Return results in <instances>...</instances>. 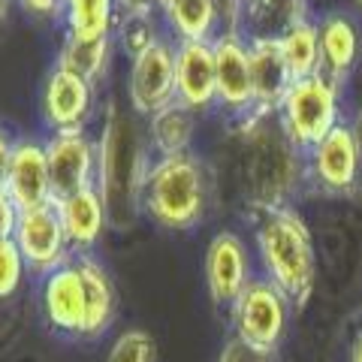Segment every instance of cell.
Instances as JSON below:
<instances>
[{"label":"cell","instance_id":"277c9868","mask_svg":"<svg viewBox=\"0 0 362 362\" xmlns=\"http://www.w3.org/2000/svg\"><path fill=\"white\" fill-rule=\"evenodd\" d=\"M257 251L266 278L290 302L302 305L314 287V245L302 214L293 206L259 211Z\"/></svg>","mask_w":362,"mask_h":362},{"label":"cell","instance_id":"44dd1931","mask_svg":"<svg viewBox=\"0 0 362 362\" xmlns=\"http://www.w3.org/2000/svg\"><path fill=\"white\" fill-rule=\"evenodd\" d=\"M78 272L85 281V305H88V320H85V338H97L106 332L115 314V287L106 275V269L88 254H76Z\"/></svg>","mask_w":362,"mask_h":362},{"label":"cell","instance_id":"d590c367","mask_svg":"<svg viewBox=\"0 0 362 362\" xmlns=\"http://www.w3.org/2000/svg\"><path fill=\"white\" fill-rule=\"evenodd\" d=\"M9 4H13V0H0V25H4V21H6V13H9Z\"/></svg>","mask_w":362,"mask_h":362},{"label":"cell","instance_id":"7402d4cb","mask_svg":"<svg viewBox=\"0 0 362 362\" xmlns=\"http://www.w3.org/2000/svg\"><path fill=\"white\" fill-rule=\"evenodd\" d=\"M64 28L73 40H103L112 37L118 21V0H64Z\"/></svg>","mask_w":362,"mask_h":362},{"label":"cell","instance_id":"ffe728a7","mask_svg":"<svg viewBox=\"0 0 362 362\" xmlns=\"http://www.w3.org/2000/svg\"><path fill=\"white\" fill-rule=\"evenodd\" d=\"M320 33V73L341 85L359 54V33L347 16H329L317 25Z\"/></svg>","mask_w":362,"mask_h":362},{"label":"cell","instance_id":"83f0119b","mask_svg":"<svg viewBox=\"0 0 362 362\" xmlns=\"http://www.w3.org/2000/svg\"><path fill=\"white\" fill-rule=\"evenodd\" d=\"M118 37L124 42V49L133 58V54H139L142 49H148L151 42H157V30L151 28V16H136V13H124L121 25H118Z\"/></svg>","mask_w":362,"mask_h":362},{"label":"cell","instance_id":"cb8c5ba5","mask_svg":"<svg viewBox=\"0 0 362 362\" xmlns=\"http://www.w3.org/2000/svg\"><path fill=\"white\" fill-rule=\"evenodd\" d=\"M278 42H281V54H284L293 78L320 73V33H317V25H311L308 18L290 25L278 37Z\"/></svg>","mask_w":362,"mask_h":362},{"label":"cell","instance_id":"9a60e30c","mask_svg":"<svg viewBox=\"0 0 362 362\" xmlns=\"http://www.w3.org/2000/svg\"><path fill=\"white\" fill-rule=\"evenodd\" d=\"M251 284V259L247 247L235 233H218L206 251V287L211 299L230 308Z\"/></svg>","mask_w":362,"mask_h":362},{"label":"cell","instance_id":"74e56055","mask_svg":"<svg viewBox=\"0 0 362 362\" xmlns=\"http://www.w3.org/2000/svg\"><path fill=\"white\" fill-rule=\"evenodd\" d=\"M356 6H359V9H362V0H356Z\"/></svg>","mask_w":362,"mask_h":362},{"label":"cell","instance_id":"5b68a950","mask_svg":"<svg viewBox=\"0 0 362 362\" xmlns=\"http://www.w3.org/2000/svg\"><path fill=\"white\" fill-rule=\"evenodd\" d=\"M275 115L296 148H311L314 142H320L332 127L341 124L338 121V115H341L338 82H332L323 73L296 78Z\"/></svg>","mask_w":362,"mask_h":362},{"label":"cell","instance_id":"6da1fadb","mask_svg":"<svg viewBox=\"0 0 362 362\" xmlns=\"http://www.w3.org/2000/svg\"><path fill=\"white\" fill-rule=\"evenodd\" d=\"M242 166L245 194L257 211L290 206L305 178L302 148L290 142L278 115L266 112H251L242 118Z\"/></svg>","mask_w":362,"mask_h":362},{"label":"cell","instance_id":"d6986e66","mask_svg":"<svg viewBox=\"0 0 362 362\" xmlns=\"http://www.w3.org/2000/svg\"><path fill=\"white\" fill-rule=\"evenodd\" d=\"M157 9H160L166 28L178 37V42H211L221 33L218 0H157Z\"/></svg>","mask_w":362,"mask_h":362},{"label":"cell","instance_id":"9c48e42d","mask_svg":"<svg viewBox=\"0 0 362 362\" xmlns=\"http://www.w3.org/2000/svg\"><path fill=\"white\" fill-rule=\"evenodd\" d=\"M13 239L18 245L21 257H25L28 269L40 278L70 259V242H66V235H64V226H61L54 202L21 209Z\"/></svg>","mask_w":362,"mask_h":362},{"label":"cell","instance_id":"7c38bea8","mask_svg":"<svg viewBox=\"0 0 362 362\" xmlns=\"http://www.w3.org/2000/svg\"><path fill=\"white\" fill-rule=\"evenodd\" d=\"M42 314L54 332L85 335V281L76 259H66L64 266L42 275Z\"/></svg>","mask_w":362,"mask_h":362},{"label":"cell","instance_id":"7a4b0ae2","mask_svg":"<svg viewBox=\"0 0 362 362\" xmlns=\"http://www.w3.org/2000/svg\"><path fill=\"white\" fill-rule=\"evenodd\" d=\"M148 169L151 163L145 157L142 130L130 115L112 109L97 142V187L106 199L109 221L115 226H127L133 221Z\"/></svg>","mask_w":362,"mask_h":362},{"label":"cell","instance_id":"4fadbf2b","mask_svg":"<svg viewBox=\"0 0 362 362\" xmlns=\"http://www.w3.org/2000/svg\"><path fill=\"white\" fill-rule=\"evenodd\" d=\"M94 109V85L54 64L42 85V121L49 130H85Z\"/></svg>","mask_w":362,"mask_h":362},{"label":"cell","instance_id":"603a6c76","mask_svg":"<svg viewBox=\"0 0 362 362\" xmlns=\"http://www.w3.org/2000/svg\"><path fill=\"white\" fill-rule=\"evenodd\" d=\"M148 136H151V145L160 157L190 151V139H194V112L175 100V103H169L166 109H160L157 115L148 118Z\"/></svg>","mask_w":362,"mask_h":362},{"label":"cell","instance_id":"ba28073f","mask_svg":"<svg viewBox=\"0 0 362 362\" xmlns=\"http://www.w3.org/2000/svg\"><path fill=\"white\" fill-rule=\"evenodd\" d=\"M362 173V154L356 145V136L347 124H338L320 142H314L305 157V175L320 187L323 194H350L359 185Z\"/></svg>","mask_w":362,"mask_h":362},{"label":"cell","instance_id":"d4e9b609","mask_svg":"<svg viewBox=\"0 0 362 362\" xmlns=\"http://www.w3.org/2000/svg\"><path fill=\"white\" fill-rule=\"evenodd\" d=\"M109 58H112V37H103V40L66 37L61 45V54H58V66L88 78L90 85H97L109 70Z\"/></svg>","mask_w":362,"mask_h":362},{"label":"cell","instance_id":"ac0fdd59","mask_svg":"<svg viewBox=\"0 0 362 362\" xmlns=\"http://www.w3.org/2000/svg\"><path fill=\"white\" fill-rule=\"evenodd\" d=\"M58 209V218L64 226V235L70 242V251L85 254L97 245V239L106 230L109 211H106V199L100 194L97 185H88L76 194H66L61 199H52Z\"/></svg>","mask_w":362,"mask_h":362},{"label":"cell","instance_id":"836d02e7","mask_svg":"<svg viewBox=\"0 0 362 362\" xmlns=\"http://www.w3.org/2000/svg\"><path fill=\"white\" fill-rule=\"evenodd\" d=\"M350 130H354L356 145H359V154H362V106L356 109V118H354V124H350Z\"/></svg>","mask_w":362,"mask_h":362},{"label":"cell","instance_id":"e575fe53","mask_svg":"<svg viewBox=\"0 0 362 362\" xmlns=\"http://www.w3.org/2000/svg\"><path fill=\"white\" fill-rule=\"evenodd\" d=\"M350 362H362V332L356 335V341H354V350H350Z\"/></svg>","mask_w":362,"mask_h":362},{"label":"cell","instance_id":"1f68e13d","mask_svg":"<svg viewBox=\"0 0 362 362\" xmlns=\"http://www.w3.org/2000/svg\"><path fill=\"white\" fill-rule=\"evenodd\" d=\"M13 148H16V142L9 139L6 130H0V190L6 187V173H9V160H13Z\"/></svg>","mask_w":362,"mask_h":362},{"label":"cell","instance_id":"8992f818","mask_svg":"<svg viewBox=\"0 0 362 362\" xmlns=\"http://www.w3.org/2000/svg\"><path fill=\"white\" fill-rule=\"evenodd\" d=\"M290 299L269 278H251L242 296L230 305L233 338L257 350H275L287 329Z\"/></svg>","mask_w":362,"mask_h":362},{"label":"cell","instance_id":"4316f807","mask_svg":"<svg viewBox=\"0 0 362 362\" xmlns=\"http://www.w3.org/2000/svg\"><path fill=\"white\" fill-rule=\"evenodd\" d=\"M25 272H28V263L21 257L16 239H4L0 242V302L16 296L21 281H25Z\"/></svg>","mask_w":362,"mask_h":362},{"label":"cell","instance_id":"f546056e","mask_svg":"<svg viewBox=\"0 0 362 362\" xmlns=\"http://www.w3.org/2000/svg\"><path fill=\"white\" fill-rule=\"evenodd\" d=\"M16 223H18V206L6 197V190H0V242L13 239Z\"/></svg>","mask_w":362,"mask_h":362},{"label":"cell","instance_id":"2e32d148","mask_svg":"<svg viewBox=\"0 0 362 362\" xmlns=\"http://www.w3.org/2000/svg\"><path fill=\"white\" fill-rule=\"evenodd\" d=\"M6 197L21 209L45 206L52 202V173H49V157H45V142L37 139H18L13 148L6 173Z\"/></svg>","mask_w":362,"mask_h":362},{"label":"cell","instance_id":"f1b7e54d","mask_svg":"<svg viewBox=\"0 0 362 362\" xmlns=\"http://www.w3.org/2000/svg\"><path fill=\"white\" fill-rule=\"evenodd\" d=\"M218 362H275V350H257L251 344L239 341V338H230L223 344Z\"/></svg>","mask_w":362,"mask_h":362},{"label":"cell","instance_id":"484cf974","mask_svg":"<svg viewBox=\"0 0 362 362\" xmlns=\"http://www.w3.org/2000/svg\"><path fill=\"white\" fill-rule=\"evenodd\" d=\"M154 359H157L154 338L145 329H127L115 338L106 362H154Z\"/></svg>","mask_w":362,"mask_h":362},{"label":"cell","instance_id":"4dcf8cb0","mask_svg":"<svg viewBox=\"0 0 362 362\" xmlns=\"http://www.w3.org/2000/svg\"><path fill=\"white\" fill-rule=\"evenodd\" d=\"M18 4L25 6L30 16H42V18H52V16H58V13H61L64 0H18Z\"/></svg>","mask_w":362,"mask_h":362},{"label":"cell","instance_id":"8fae6325","mask_svg":"<svg viewBox=\"0 0 362 362\" xmlns=\"http://www.w3.org/2000/svg\"><path fill=\"white\" fill-rule=\"evenodd\" d=\"M45 157L54 199L97 185V142L85 130H52L45 139Z\"/></svg>","mask_w":362,"mask_h":362},{"label":"cell","instance_id":"5bb4252c","mask_svg":"<svg viewBox=\"0 0 362 362\" xmlns=\"http://www.w3.org/2000/svg\"><path fill=\"white\" fill-rule=\"evenodd\" d=\"M175 100L190 112H209L211 106H218L211 42L187 40L175 45Z\"/></svg>","mask_w":362,"mask_h":362},{"label":"cell","instance_id":"8d00e7d4","mask_svg":"<svg viewBox=\"0 0 362 362\" xmlns=\"http://www.w3.org/2000/svg\"><path fill=\"white\" fill-rule=\"evenodd\" d=\"M245 4H257V0H242V6H245Z\"/></svg>","mask_w":362,"mask_h":362},{"label":"cell","instance_id":"52a82bcc","mask_svg":"<svg viewBox=\"0 0 362 362\" xmlns=\"http://www.w3.org/2000/svg\"><path fill=\"white\" fill-rule=\"evenodd\" d=\"M127 100L133 115L151 118L169 103H175V45L163 37L148 49L130 58L127 73Z\"/></svg>","mask_w":362,"mask_h":362},{"label":"cell","instance_id":"d6a6232c","mask_svg":"<svg viewBox=\"0 0 362 362\" xmlns=\"http://www.w3.org/2000/svg\"><path fill=\"white\" fill-rule=\"evenodd\" d=\"M121 13H136V16H151L157 9V0H118Z\"/></svg>","mask_w":362,"mask_h":362},{"label":"cell","instance_id":"e0dca14e","mask_svg":"<svg viewBox=\"0 0 362 362\" xmlns=\"http://www.w3.org/2000/svg\"><path fill=\"white\" fill-rule=\"evenodd\" d=\"M247 58H251V88H254V112L275 115L281 100L287 97L290 85L296 82L290 66L281 54V42L275 37L247 40Z\"/></svg>","mask_w":362,"mask_h":362},{"label":"cell","instance_id":"3957f363","mask_svg":"<svg viewBox=\"0 0 362 362\" xmlns=\"http://www.w3.org/2000/svg\"><path fill=\"white\" fill-rule=\"evenodd\" d=\"M139 206L163 230H194L209 211V175L190 151L154 160L142 185Z\"/></svg>","mask_w":362,"mask_h":362},{"label":"cell","instance_id":"30bf717a","mask_svg":"<svg viewBox=\"0 0 362 362\" xmlns=\"http://www.w3.org/2000/svg\"><path fill=\"white\" fill-rule=\"evenodd\" d=\"M211 45H214V78H218V109L242 121L254 112L247 42L239 30H221L211 40Z\"/></svg>","mask_w":362,"mask_h":362}]
</instances>
